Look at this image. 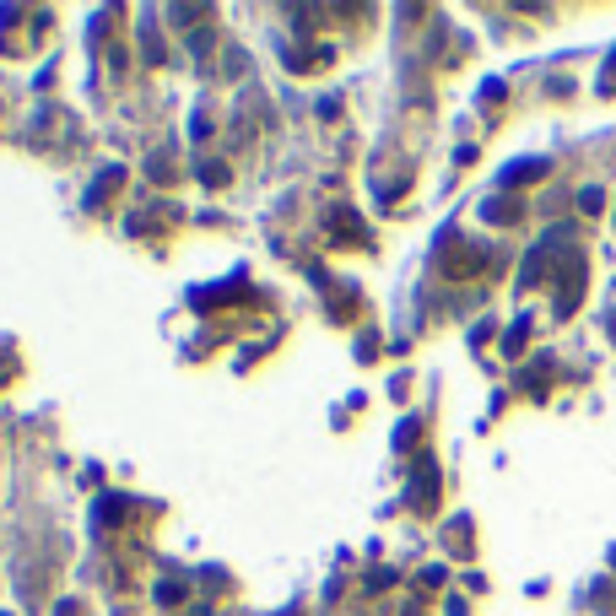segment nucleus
<instances>
[{
  "label": "nucleus",
  "instance_id": "nucleus-1",
  "mask_svg": "<svg viewBox=\"0 0 616 616\" xmlns=\"http://www.w3.org/2000/svg\"><path fill=\"white\" fill-rule=\"evenodd\" d=\"M541 173H547V162H525V168H509L503 179L509 184H525V179H541Z\"/></svg>",
  "mask_w": 616,
  "mask_h": 616
},
{
  "label": "nucleus",
  "instance_id": "nucleus-2",
  "mask_svg": "<svg viewBox=\"0 0 616 616\" xmlns=\"http://www.w3.org/2000/svg\"><path fill=\"white\" fill-rule=\"evenodd\" d=\"M114 184H119V168H108V173H103V179H97V184H92V195H87V200H92V206H97V200H103V195H108V189H114Z\"/></svg>",
  "mask_w": 616,
  "mask_h": 616
},
{
  "label": "nucleus",
  "instance_id": "nucleus-3",
  "mask_svg": "<svg viewBox=\"0 0 616 616\" xmlns=\"http://www.w3.org/2000/svg\"><path fill=\"white\" fill-rule=\"evenodd\" d=\"M611 76H616V54H611Z\"/></svg>",
  "mask_w": 616,
  "mask_h": 616
}]
</instances>
